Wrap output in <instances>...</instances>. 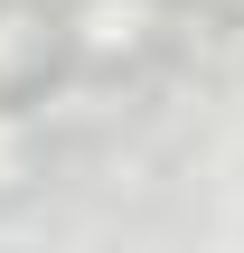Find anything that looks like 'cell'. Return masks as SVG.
Instances as JSON below:
<instances>
[{
	"label": "cell",
	"mask_w": 244,
	"mask_h": 253,
	"mask_svg": "<svg viewBox=\"0 0 244 253\" xmlns=\"http://www.w3.org/2000/svg\"><path fill=\"white\" fill-rule=\"evenodd\" d=\"M150 0H85L75 9V47H94V56H122V47H141L150 38Z\"/></svg>",
	"instance_id": "obj_1"
},
{
	"label": "cell",
	"mask_w": 244,
	"mask_h": 253,
	"mask_svg": "<svg viewBox=\"0 0 244 253\" xmlns=\"http://www.w3.org/2000/svg\"><path fill=\"white\" fill-rule=\"evenodd\" d=\"M38 56H47V19L38 9H0V84H19V75H38Z\"/></svg>",
	"instance_id": "obj_2"
},
{
	"label": "cell",
	"mask_w": 244,
	"mask_h": 253,
	"mask_svg": "<svg viewBox=\"0 0 244 253\" xmlns=\"http://www.w3.org/2000/svg\"><path fill=\"white\" fill-rule=\"evenodd\" d=\"M19 178H28V131L0 122V188H19Z\"/></svg>",
	"instance_id": "obj_3"
}]
</instances>
